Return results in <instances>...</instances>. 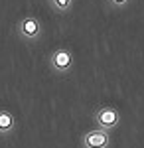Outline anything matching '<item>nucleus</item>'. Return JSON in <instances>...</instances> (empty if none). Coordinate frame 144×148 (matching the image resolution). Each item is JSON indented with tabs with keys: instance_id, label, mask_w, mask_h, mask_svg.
Masks as SVG:
<instances>
[{
	"instance_id": "3",
	"label": "nucleus",
	"mask_w": 144,
	"mask_h": 148,
	"mask_svg": "<svg viewBox=\"0 0 144 148\" xmlns=\"http://www.w3.org/2000/svg\"><path fill=\"white\" fill-rule=\"evenodd\" d=\"M18 34L22 36L24 40H36L42 34V24H40V20L36 16L28 14L18 22Z\"/></svg>"
},
{
	"instance_id": "2",
	"label": "nucleus",
	"mask_w": 144,
	"mask_h": 148,
	"mask_svg": "<svg viewBox=\"0 0 144 148\" xmlns=\"http://www.w3.org/2000/svg\"><path fill=\"white\" fill-rule=\"evenodd\" d=\"M49 65L57 73H67L73 67V53L69 47H57L56 51L49 56Z\"/></svg>"
},
{
	"instance_id": "6",
	"label": "nucleus",
	"mask_w": 144,
	"mask_h": 148,
	"mask_svg": "<svg viewBox=\"0 0 144 148\" xmlns=\"http://www.w3.org/2000/svg\"><path fill=\"white\" fill-rule=\"evenodd\" d=\"M71 4H73V0H51V6L57 12H67L71 8Z\"/></svg>"
},
{
	"instance_id": "5",
	"label": "nucleus",
	"mask_w": 144,
	"mask_h": 148,
	"mask_svg": "<svg viewBox=\"0 0 144 148\" xmlns=\"http://www.w3.org/2000/svg\"><path fill=\"white\" fill-rule=\"evenodd\" d=\"M16 128V119L8 109H0V134L6 136Z\"/></svg>"
},
{
	"instance_id": "4",
	"label": "nucleus",
	"mask_w": 144,
	"mask_h": 148,
	"mask_svg": "<svg viewBox=\"0 0 144 148\" xmlns=\"http://www.w3.org/2000/svg\"><path fill=\"white\" fill-rule=\"evenodd\" d=\"M81 142H83V148H109L111 138H109V132L107 130L93 128V130H87L83 134Z\"/></svg>"
},
{
	"instance_id": "1",
	"label": "nucleus",
	"mask_w": 144,
	"mask_h": 148,
	"mask_svg": "<svg viewBox=\"0 0 144 148\" xmlns=\"http://www.w3.org/2000/svg\"><path fill=\"white\" fill-rule=\"evenodd\" d=\"M121 123V113L115 109V107H101L99 111L95 113V125L101 130H112L117 128Z\"/></svg>"
},
{
	"instance_id": "7",
	"label": "nucleus",
	"mask_w": 144,
	"mask_h": 148,
	"mask_svg": "<svg viewBox=\"0 0 144 148\" xmlns=\"http://www.w3.org/2000/svg\"><path fill=\"white\" fill-rule=\"evenodd\" d=\"M111 2L115 4V6H126V4H128L130 0H111Z\"/></svg>"
}]
</instances>
